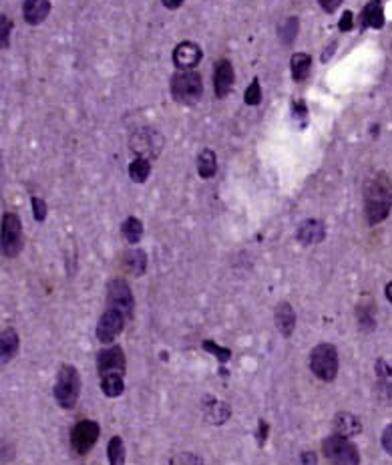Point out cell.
I'll return each instance as SVG.
<instances>
[{
  "mask_svg": "<svg viewBox=\"0 0 392 465\" xmlns=\"http://www.w3.org/2000/svg\"><path fill=\"white\" fill-rule=\"evenodd\" d=\"M392 210V182L384 171L371 175L364 184V213L371 226L380 224Z\"/></svg>",
  "mask_w": 392,
  "mask_h": 465,
  "instance_id": "cell-1",
  "label": "cell"
},
{
  "mask_svg": "<svg viewBox=\"0 0 392 465\" xmlns=\"http://www.w3.org/2000/svg\"><path fill=\"white\" fill-rule=\"evenodd\" d=\"M79 395H81V375L73 365L64 362L57 373L55 401L59 403V407L62 409H75Z\"/></svg>",
  "mask_w": 392,
  "mask_h": 465,
  "instance_id": "cell-2",
  "label": "cell"
},
{
  "mask_svg": "<svg viewBox=\"0 0 392 465\" xmlns=\"http://www.w3.org/2000/svg\"><path fill=\"white\" fill-rule=\"evenodd\" d=\"M204 95V81L199 77V73L195 71H179L177 75H173L171 79V97L177 103L184 105H195Z\"/></svg>",
  "mask_w": 392,
  "mask_h": 465,
  "instance_id": "cell-3",
  "label": "cell"
},
{
  "mask_svg": "<svg viewBox=\"0 0 392 465\" xmlns=\"http://www.w3.org/2000/svg\"><path fill=\"white\" fill-rule=\"evenodd\" d=\"M310 369L324 383H332L338 375V351L330 342H320L310 353Z\"/></svg>",
  "mask_w": 392,
  "mask_h": 465,
  "instance_id": "cell-4",
  "label": "cell"
},
{
  "mask_svg": "<svg viewBox=\"0 0 392 465\" xmlns=\"http://www.w3.org/2000/svg\"><path fill=\"white\" fill-rule=\"evenodd\" d=\"M24 246V234H22L21 218L12 211H6L2 216L0 224V252L6 258H17Z\"/></svg>",
  "mask_w": 392,
  "mask_h": 465,
  "instance_id": "cell-5",
  "label": "cell"
},
{
  "mask_svg": "<svg viewBox=\"0 0 392 465\" xmlns=\"http://www.w3.org/2000/svg\"><path fill=\"white\" fill-rule=\"evenodd\" d=\"M322 455L338 465H358L360 464V453L356 449V445L352 444L348 437L342 435H332L328 439H324L322 444Z\"/></svg>",
  "mask_w": 392,
  "mask_h": 465,
  "instance_id": "cell-6",
  "label": "cell"
},
{
  "mask_svg": "<svg viewBox=\"0 0 392 465\" xmlns=\"http://www.w3.org/2000/svg\"><path fill=\"white\" fill-rule=\"evenodd\" d=\"M163 148V137L161 133H157L151 127L139 129L137 133H133L131 137V149L139 155V157H147V159H155L159 157Z\"/></svg>",
  "mask_w": 392,
  "mask_h": 465,
  "instance_id": "cell-7",
  "label": "cell"
},
{
  "mask_svg": "<svg viewBox=\"0 0 392 465\" xmlns=\"http://www.w3.org/2000/svg\"><path fill=\"white\" fill-rule=\"evenodd\" d=\"M99 435H101V429H99V425L95 421L84 419V421L77 423L73 427V431H71V445H73L75 453L77 455H87L95 447V444L99 441Z\"/></svg>",
  "mask_w": 392,
  "mask_h": 465,
  "instance_id": "cell-8",
  "label": "cell"
},
{
  "mask_svg": "<svg viewBox=\"0 0 392 465\" xmlns=\"http://www.w3.org/2000/svg\"><path fill=\"white\" fill-rule=\"evenodd\" d=\"M107 300H109V306L111 308L121 310L127 318L133 317L135 298H133V292H131L129 284L125 282L123 278H115V280L109 282V286H107Z\"/></svg>",
  "mask_w": 392,
  "mask_h": 465,
  "instance_id": "cell-9",
  "label": "cell"
},
{
  "mask_svg": "<svg viewBox=\"0 0 392 465\" xmlns=\"http://www.w3.org/2000/svg\"><path fill=\"white\" fill-rule=\"evenodd\" d=\"M125 324H127V317H125L121 310L117 308H107L103 313V317L99 318V324H97V338L103 342V344H111L115 342V338L123 333Z\"/></svg>",
  "mask_w": 392,
  "mask_h": 465,
  "instance_id": "cell-10",
  "label": "cell"
},
{
  "mask_svg": "<svg viewBox=\"0 0 392 465\" xmlns=\"http://www.w3.org/2000/svg\"><path fill=\"white\" fill-rule=\"evenodd\" d=\"M97 369H99V375H109V373H119L125 375V369H127V359H125L123 349L119 344H113L109 349H103L97 357Z\"/></svg>",
  "mask_w": 392,
  "mask_h": 465,
  "instance_id": "cell-11",
  "label": "cell"
},
{
  "mask_svg": "<svg viewBox=\"0 0 392 465\" xmlns=\"http://www.w3.org/2000/svg\"><path fill=\"white\" fill-rule=\"evenodd\" d=\"M202 61V49L199 44L191 41L179 42L173 51V63L179 71H189V69H195Z\"/></svg>",
  "mask_w": 392,
  "mask_h": 465,
  "instance_id": "cell-12",
  "label": "cell"
},
{
  "mask_svg": "<svg viewBox=\"0 0 392 465\" xmlns=\"http://www.w3.org/2000/svg\"><path fill=\"white\" fill-rule=\"evenodd\" d=\"M296 236H298V242L300 244H306V246H310V244H320L326 238V226H324L322 220L310 218L304 224H300Z\"/></svg>",
  "mask_w": 392,
  "mask_h": 465,
  "instance_id": "cell-13",
  "label": "cell"
},
{
  "mask_svg": "<svg viewBox=\"0 0 392 465\" xmlns=\"http://www.w3.org/2000/svg\"><path fill=\"white\" fill-rule=\"evenodd\" d=\"M233 79H235L233 67H231V63L227 59H222L220 63L215 64V73H213V87H215V95L220 99H224L227 93L231 91Z\"/></svg>",
  "mask_w": 392,
  "mask_h": 465,
  "instance_id": "cell-14",
  "label": "cell"
},
{
  "mask_svg": "<svg viewBox=\"0 0 392 465\" xmlns=\"http://www.w3.org/2000/svg\"><path fill=\"white\" fill-rule=\"evenodd\" d=\"M51 15V2L48 0H24L22 4V17L33 26L41 24Z\"/></svg>",
  "mask_w": 392,
  "mask_h": 465,
  "instance_id": "cell-15",
  "label": "cell"
},
{
  "mask_svg": "<svg viewBox=\"0 0 392 465\" xmlns=\"http://www.w3.org/2000/svg\"><path fill=\"white\" fill-rule=\"evenodd\" d=\"M334 431H336V435H342V437H356L362 433V423L354 413L342 411L334 419Z\"/></svg>",
  "mask_w": 392,
  "mask_h": 465,
  "instance_id": "cell-16",
  "label": "cell"
},
{
  "mask_svg": "<svg viewBox=\"0 0 392 465\" xmlns=\"http://www.w3.org/2000/svg\"><path fill=\"white\" fill-rule=\"evenodd\" d=\"M21 338L15 328H4L0 333V362H10L19 355Z\"/></svg>",
  "mask_w": 392,
  "mask_h": 465,
  "instance_id": "cell-17",
  "label": "cell"
},
{
  "mask_svg": "<svg viewBox=\"0 0 392 465\" xmlns=\"http://www.w3.org/2000/svg\"><path fill=\"white\" fill-rule=\"evenodd\" d=\"M276 326L284 337H289L296 328V313L289 302H280L276 308Z\"/></svg>",
  "mask_w": 392,
  "mask_h": 465,
  "instance_id": "cell-18",
  "label": "cell"
},
{
  "mask_svg": "<svg viewBox=\"0 0 392 465\" xmlns=\"http://www.w3.org/2000/svg\"><path fill=\"white\" fill-rule=\"evenodd\" d=\"M362 26L364 28H382L384 26V10L378 0H372L362 10Z\"/></svg>",
  "mask_w": 392,
  "mask_h": 465,
  "instance_id": "cell-19",
  "label": "cell"
},
{
  "mask_svg": "<svg viewBox=\"0 0 392 465\" xmlns=\"http://www.w3.org/2000/svg\"><path fill=\"white\" fill-rule=\"evenodd\" d=\"M289 69H292L294 81H298V83L306 81L310 75V69H312V57H310L308 53H296V55H292Z\"/></svg>",
  "mask_w": 392,
  "mask_h": 465,
  "instance_id": "cell-20",
  "label": "cell"
},
{
  "mask_svg": "<svg viewBox=\"0 0 392 465\" xmlns=\"http://www.w3.org/2000/svg\"><path fill=\"white\" fill-rule=\"evenodd\" d=\"M101 391H103L107 397H111V399L121 397L125 393L123 375H119V373L103 375V377H101Z\"/></svg>",
  "mask_w": 392,
  "mask_h": 465,
  "instance_id": "cell-21",
  "label": "cell"
},
{
  "mask_svg": "<svg viewBox=\"0 0 392 465\" xmlns=\"http://www.w3.org/2000/svg\"><path fill=\"white\" fill-rule=\"evenodd\" d=\"M197 171L204 179H211L217 171V157L213 149H204L197 157Z\"/></svg>",
  "mask_w": 392,
  "mask_h": 465,
  "instance_id": "cell-22",
  "label": "cell"
},
{
  "mask_svg": "<svg viewBox=\"0 0 392 465\" xmlns=\"http://www.w3.org/2000/svg\"><path fill=\"white\" fill-rule=\"evenodd\" d=\"M151 175V161L147 157H135L131 164H129V177L135 182V184H145Z\"/></svg>",
  "mask_w": 392,
  "mask_h": 465,
  "instance_id": "cell-23",
  "label": "cell"
},
{
  "mask_svg": "<svg viewBox=\"0 0 392 465\" xmlns=\"http://www.w3.org/2000/svg\"><path fill=\"white\" fill-rule=\"evenodd\" d=\"M121 232H123V238L129 244H137L143 238V224H141L139 218L131 216V218H127L123 222Z\"/></svg>",
  "mask_w": 392,
  "mask_h": 465,
  "instance_id": "cell-24",
  "label": "cell"
},
{
  "mask_svg": "<svg viewBox=\"0 0 392 465\" xmlns=\"http://www.w3.org/2000/svg\"><path fill=\"white\" fill-rule=\"evenodd\" d=\"M125 264L129 268V272L133 276H141L145 274L147 270V254L143 250H131L125 258Z\"/></svg>",
  "mask_w": 392,
  "mask_h": 465,
  "instance_id": "cell-25",
  "label": "cell"
},
{
  "mask_svg": "<svg viewBox=\"0 0 392 465\" xmlns=\"http://www.w3.org/2000/svg\"><path fill=\"white\" fill-rule=\"evenodd\" d=\"M229 407L226 403L215 401V399H209V407H207V421H211L213 425H222L224 421L229 419Z\"/></svg>",
  "mask_w": 392,
  "mask_h": 465,
  "instance_id": "cell-26",
  "label": "cell"
},
{
  "mask_svg": "<svg viewBox=\"0 0 392 465\" xmlns=\"http://www.w3.org/2000/svg\"><path fill=\"white\" fill-rule=\"evenodd\" d=\"M107 457H109V464L111 465H123L125 464V445L123 439L117 435L109 441L107 447Z\"/></svg>",
  "mask_w": 392,
  "mask_h": 465,
  "instance_id": "cell-27",
  "label": "cell"
},
{
  "mask_svg": "<svg viewBox=\"0 0 392 465\" xmlns=\"http://www.w3.org/2000/svg\"><path fill=\"white\" fill-rule=\"evenodd\" d=\"M298 28H300V22H298L296 17L286 19L284 24L280 26V37H282V42H284V44H292L294 39H296V35H298Z\"/></svg>",
  "mask_w": 392,
  "mask_h": 465,
  "instance_id": "cell-28",
  "label": "cell"
},
{
  "mask_svg": "<svg viewBox=\"0 0 392 465\" xmlns=\"http://www.w3.org/2000/svg\"><path fill=\"white\" fill-rule=\"evenodd\" d=\"M202 346H204V351L211 353V355H215V357H217V360H220L222 365H226L227 360L231 359V353H229V349H224V346L215 344L213 340H204V342H202Z\"/></svg>",
  "mask_w": 392,
  "mask_h": 465,
  "instance_id": "cell-29",
  "label": "cell"
},
{
  "mask_svg": "<svg viewBox=\"0 0 392 465\" xmlns=\"http://www.w3.org/2000/svg\"><path fill=\"white\" fill-rule=\"evenodd\" d=\"M12 28H15V24L8 17H0V49H8Z\"/></svg>",
  "mask_w": 392,
  "mask_h": 465,
  "instance_id": "cell-30",
  "label": "cell"
},
{
  "mask_svg": "<svg viewBox=\"0 0 392 465\" xmlns=\"http://www.w3.org/2000/svg\"><path fill=\"white\" fill-rule=\"evenodd\" d=\"M292 117H294V121L300 127L308 125V109H306L304 101H294V105H292Z\"/></svg>",
  "mask_w": 392,
  "mask_h": 465,
  "instance_id": "cell-31",
  "label": "cell"
},
{
  "mask_svg": "<svg viewBox=\"0 0 392 465\" xmlns=\"http://www.w3.org/2000/svg\"><path fill=\"white\" fill-rule=\"evenodd\" d=\"M244 99H246L248 105H260V103H262V87H260V81H258V79L251 81V85L248 87V91H246V95H244Z\"/></svg>",
  "mask_w": 392,
  "mask_h": 465,
  "instance_id": "cell-32",
  "label": "cell"
},
{
  "mask_svg": "<svg viewBox=\"0 0 392 465\" xmlns=\"http://www.w3.org/2000/svg\"><path fill=\"white\" fill-rule=\"evenodd\" d=\"M30 204H33V216H35V220L37 222H44V218H46V202L42 200V198H33L30 200Z\"/></svg>",
  "mask_w": 392,
  "mask_h": 465,
  "instance_id": "cell-33",
  "label": "cell"
},
{
  "mask_svg": "<svg viewBox=\"0 0 392 465\" xmlns=\"http://www.w3.org/2000/svg\"><path fill=\"white\" fill-rule=\"evenodd\" d=\"M376 375L382 379H392V360L378 359L376 360Z\"/></svg>",
  "mask_w": 392,
  "mask_h": 465,
  "instance_id": "cell-34",
  "label": "cell"
},
{
  "mask_svg": "<svg viewBox=\"0 0 392 465\" xmlns=\"http://www.w3.org/2000/svg\"><path fill=\"white\" fill-rule=\"evenodd\" d=\"M380 444H382V449H384L389 455H392V423L384 427V431H382V435H380Z\"/></svg>",
  "mask_w": 392,
  "mask_h": 465,
  "instance_id": "cell-35",
  "label": "cell"
},
{
  "mask_svg": "<svg viewBox=\"0 0 392 465\" xmlns=\"http://www.w3.org/2000/svg\"><path fill=\"white\" fill-rule=\"evenodd\" d=\"M352 24H354V17H352L350 10H346V12L342 15V19H340V24H338V26H340L342 33H346V30H350Z\"/></svg>",
  "mask_w": 392,
  "mask_h": 465,
  "instance_id": "cell-36",
  "label": "cell"
},
{
  "mask_svg": "<svg viewBox=\"0 0 392 465\" xmlns=\"http://www.w3.org/2000/svg\"><path fill=\"white\" fill-rule=\"evenodd\" d=\"M171 464H204L202 462V457H197V455H177V457H173V462Z\"/></svg>",
  "mask_w": 392,
  "mask_h": 465,
  "instance_id": "cell-37",
  "label": "cell"
},
{
  "mask_svg": "<svg viewBox=\"0 0 392 465\" xmlns=\"http://www.w3.org/2000/svg\"><path fill=\"white\" fill-rule=\"evenodd\" d=\"M320 2V6L326 10V12H334L340 4H342V0H318Z\"/></svg>",
  "mask_w": 392,
  "mask_h": 465,
  "instance_id": "cell-38",
  "label": "cell"
},
{
  "mask_svg": "<svg viewBox=\"0 0 392 465\" xmlns=\"http://www.w3.org/2000/svg\"><path fill=\"white\" fill-rule=\"evenodd\" d=\"M166 4L167 8H179L184 4V0H161Z\"/></svg>",
  "mask_w": 392,
  "mask_h": 465,
  "instance_id": "cell-39",
  "label": "cell"
},
{
  "mask_svg": "<svg viewBox=\"0 0 392 465\" xmlns=\"http://www.w3.org/2000/svg\"><path fill=\"white\" fill-rule=\"evenodd\" d=\"M302 464H316V455L314 453H302Z\"/></svg>",
  "mask_w": 392,
  "mask_h": 465,
  "instance_id": "cell-40",
  "label": "cell"
},
{
  "mask_svg": "<svg viewBox=\"0 0 392 465\" xmlns=\"http://www.w3.org/2000/svg\"><path fill=\"white\" fill-rule=\"evenodd\" d=\"M384 292H386V298H389V300H391V304H392V282H389V284H386V288H384Z\"/></svg>",
  "mask_w": 392,
  "mask_h": 465,
  "instance_id": "cell-41",
  "label": "cell"
}]
</instances>
